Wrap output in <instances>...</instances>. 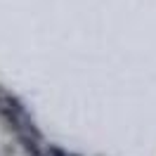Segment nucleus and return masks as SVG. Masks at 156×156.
Listing matches in <instances>:
<instances>
[{
  "instance_id": "f257e3e1",
  "label": "nucleus",
  "mask_w": 156,
  "mask_h": 156,
  "mask_svg": "<svg viewBox=\"0 0 156 156\" xmlns=\"http://www.w3.org/2000/svg\"><path fill=\"white\" fill-rule=\"evenodd\" d=\"M48 154H50V156H71L66 149H62V147H55V144L48 149Z\"/></svg>"
}]
</instances>
